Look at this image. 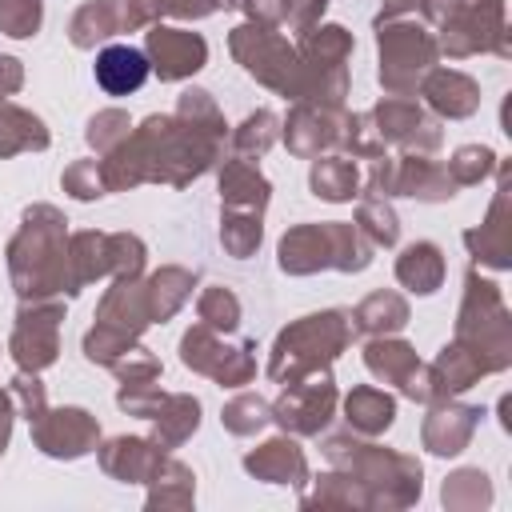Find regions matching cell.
Segmentation results:
<instances>
[{
    "label": "cell",
    "mask_w": 512,
    "mask_h": 512,
    "mask_svg": "<svg viewBox=\"0 0 512 512\" xmlns=\"http://www.w3.org/2000/svg\"><path fill=\"white\" fill-rule=\"evenodd\" d=\"M152 52L160 60V76H184L204 60V44L180 32H152Z\"/></svg>",
    "instance_id": "cell-1"
},
{
    "label": "cell",
    "mask_w": 512,
    "mask_h": 512,
    "mask_svg": "<svg viewBox=\"0 0 512 512\" xmlns=\"http://www.w3.org/2000/svg\"><path fill=\"white\" fill-rule=\"evenodd\" d=\"M96 76L108 92H128L144 80V56L132 52V48H108L96 64Z\"/></svg>",
    "instance_id": "cell-2"
},
{
    "label": "cell",
    "mask_w": 512,
    "mask_h": 512,
    "mask_svg": "<svg viewBox=\"0 0 512 512\" xmlns=\"http://www.w3.org/2000/svg\"><path fill=\"white\" fill-rule=\"evenodd\" d=\"M40 20V4L36 0H4L0 8V24L12 32V36H28Z\"/></svg>",
    "instance_id": "cell-3"
},
{
    "label": "cell",
    "mask_w": 512,
    "mask_h": 512,
    "mask_svg": "<svg viewBox=\"0 0 512 512\" xmlns=\"http://www.w3.org/2000/svg\"><path fill=\"white\" fill-rule=\"evenodd\" d=\"M348 412H356V420H360V424L380 428V424H388L392 404H388V400H376L372 392H356V400H348Z\"/></svg>",
    "instance_id": "cell-4"
},
{
    "label": "cell",
    "mask_w": 512,
    "mask_h": 512,
    "mask_svg": "<svg viewBox=\"0 0 512 512\" xmlns=\"http://www.w3.org/2000/svg\"><path fill=\"white\" fill-rule=\"evenodd\" d=\"M16 80H20V72H16V60L0 56V88H16Z\"/></svg>",
    "instance_id": "cell-5"
}]
</instances>
